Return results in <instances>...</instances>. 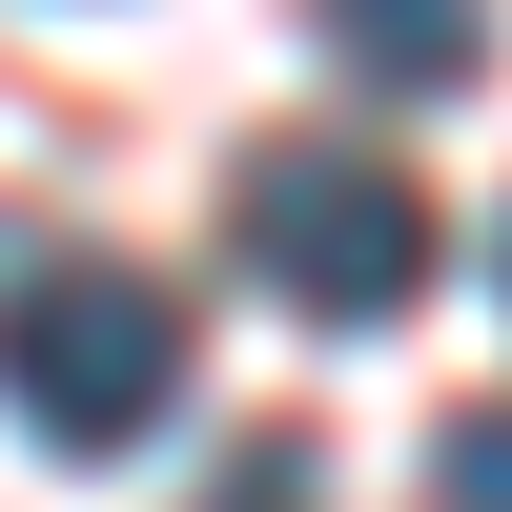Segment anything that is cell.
Returning a JSON list of instances; mask_svg holds the SVG:
<instances>
[{
	"label": "cell",
	"mask_w": 512,
	"mask_h": 512,
	"mask_svg": "<svg viewBox=\"0 0 512 512\" xmlns=\"http://www.w3.org/2000/svg\"><path fill=\"white\" fill-rule=\"evenodd\" d=\"M0 410L41 451H144L185 410V287L123 246H21L0 267Z\"/></svg>",
	"instance_id": "6da1fadb"
},
{
	"label": "cell",
	"mask_w": 512,
	"mask_h": 512,
	"mask_svg": "<svg viewBox=\"0 0 512 512\" xmlns=\"http://www.w3.org/2000/svg\"><path fill=\"white\" fill-rule=\"evenodd\" d=\"M226 226H246V267H267L308 328H390L410 287H431V185L369 164V144H246Z\"/></svg>",
	"instance_id": "7a4b0ae2"
},
{
	"label": "cell",
	"mask_w": 512,
	"mask_h": 512,
	"mask_svg": "<svg viewBox=\"0 0 512 512\" xmlns=\"http://www.w3.org/2000/svg\"><path fill=\"white\" fill-rule=\"evenodd\" d=\"M349 41L369 82H472V21H451V0H369V21H328Z\"/></svg>",
	"instance_id": "3957f363"
},
{
	"label": "cell",
	"mask_w": 512,
	"mask_h": 512,
	"mask_svg": "<svg viewBox=\"0 0 512 512\" xmlns=\"http://www.w3.org/2000/svg\"><path fill=\"white\" fill-rule=\"evenodd\" d=\"M431 492H451V512H512V390H492V410H451V431H431Z\"/></svg>",
	"instance_id": "277c9868"
},
{
	"label": "cell",
	"mask_w": 512,
	"mask_h": 512,
	"mask_svg": "<svg viewBox=\"0 0 512 512\" xmlns=\"http://www.w3.org/2000/svg\"><path fill=\"white\" fill-rule=\"evenodd\" d=\"M226 512H308V431H246V472H226Z\"/></svg>",
	"instance_id": "5b68a950"
},
{
	"label": "cell",
	"mask_w": 512,
	"mask_h": 512,
	"mask_svg": "<svg viewBox=\"0 0 512 512\" xmlns=\"http://www.w3.org/2000/svg\"><path fill=\"white\" fill-rule=\"evenodd\" d=\"M492 267H512V226H492Z\"/></svg>",
	"instance_id": "8992f818"
}]
</instances>
